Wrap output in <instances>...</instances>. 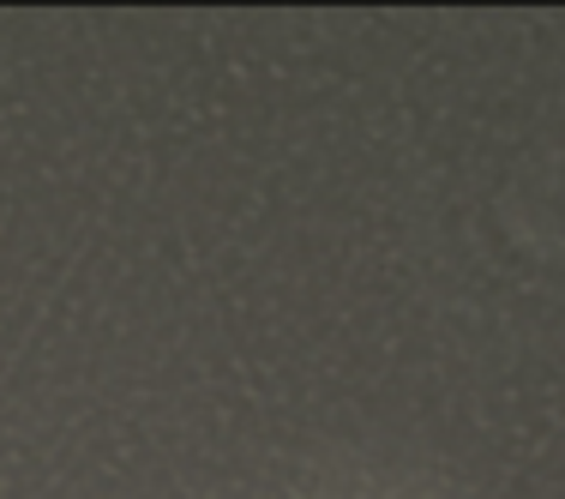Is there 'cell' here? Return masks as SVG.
<instances>
[]
</instances>
